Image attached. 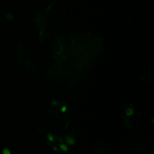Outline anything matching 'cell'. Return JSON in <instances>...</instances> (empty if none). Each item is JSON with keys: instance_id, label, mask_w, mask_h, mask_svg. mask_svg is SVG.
Returning a JSON list of instances; mask_svg holds the SVG:
<instances>
[{"instance_id": "1", "label": "cell", "mask_w": 154, "mask_h": 154, "mask_svg": "<svg viewBox=\"0 0 154 154\" xmlns=\"http://www.w3.org/2000/svg\"><path fill=\"white\" fill-rule=\"evenodd\" d=\"M94 152L95 154H111L110 148L104 142H100L96 145Z\"/></svg>"}]
</instances>
